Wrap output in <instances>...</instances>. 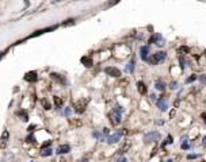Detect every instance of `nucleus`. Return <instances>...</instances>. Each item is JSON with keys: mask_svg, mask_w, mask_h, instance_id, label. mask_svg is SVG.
Returning a JSON list of instances; mask_svg holds the SVG:
<instances>
[{"mask_svg": "<svg viewBox=\"0 0 206 162\" xmlns=\"http://www.w3.org/2000/svg\"><path fill=\"white\" fill-rule=\"evenodd\" d=\"M149 43H154V45H157V46H163L164 45V38L160 34H154L149 38Z\"/></svg>", "mask_w": 206, "mask_h": 162, "instance_id": "5", "label": "nucleus"}, {"mask_svg": "<svg viewBox=\"0 0 206 162\" xmlns=\"http://www.w3.org/2000/svg\"><path fill=\"white\" fill-rule=\"evenodd\" d=\"M170 88H171V89H176V88H178V82H171Z\"/></svg>", "mask_w": 206, "mask_h": 162, "instance_id": "30", "label": "nucleus"}, {"mask_svg": "<svg viewBox=\"0 0 206 162\" xmlns=\"http://www.w3.org/2000/svg\"><path fill=\"white\" fill-rule=\"evenodd\" d=\"M137 89H138V92H140L141 94H145L146 93V85L142 82V81H138V82H137Z\"/></svg>", "mask_w": 206, "mask_h": 162, "instance_id": "15", "label": "nucleus"}, {"mask_svg": "<svg viewBox=\"0 0 206 162\" xmlns=\"http://www.w3.org/2000/svg\"><path fill=\"white\" fill-rule=\"evenodd\" d=\"M81 64H84L87 68H89V66H92V59L89 58V57H81Z\"/></svg>", "mask_w": 206, "mask_h": 162, "instance_id": "16", "label": "nucleus"}, {"mask_svg": "<svg viewBox=\"0 0 206 162\" xmlns=\"http://www.w3.org/2000/svg\"><path fill=\"white\" fill-rule=\"evenodd\" d=\"M202 145H203V146H206V136L203 138V140H202Z\"/></svg>", "mask_w": 206, "mask_h": 162, "instance_id": "35", "label": "nucleus"}, {"mask_svg": "<svg viewBox=\"0 0 206 162\" xmlns=\"http://www.w3.org/2000/svg\"><path fill=\"white\" fill-rule=\"evenodd\" d=\"M165 57H167V53H165V51H157V53H154L153 57L149 58L148 61L151 62L152 65H157V64H160V62L164 61Z\"/></svg>", "mask_w": 206, "mask_h": 162, "instance_id": "2", "label": "nucleus"}, {"mask_svg": "<svg viewBox=\"0 0 206 162\" xmlns=\"http://www.w3.org/2000/svg\"><path fill=\"white\" fill-rule=\"evenodd\" d=\"M64 115L65 116H69L70 115V108H65V110H64Z\"/></svg>", "mask_w": 206, "mask_h": 162, "instance_id": "27", "label": "nucleus"}, {"mask_svg": "<svg viewBox=\"0 0 206 162\" xmlns=\"http://www.w3.org/2000/svg\"><path fill=\"white\" fill-rule=\"evenodd\" d=\"M197 157H198V154H190V155L187 157V158H189V159H192V158H197Z\"/></svg>", "mask_w": 206, "mask_h": 162, "instance_id": "32", "label": "nucleus"}, {"mask_svg": "<svg viewBox=\"0 0 206 162\" xmlns=\"http://www.w3.org/2000/svg\"><path fill=\"white\" fill-rule=\"evenodd\" d=\"M195 78H197V77H195V76H191V77H189V78H187V82H191V81H194Z\"/></svg>", "mask_w": 206, "mask_h": 162, "instance_id": "33", "label": "nucleus"}, {"mask_svg": "<svg viewBox=\"0 0 206 162\" xmlns=\"http://www.w3.org/2000/svg\"><path fill=\"white\" fill-rule=\"evenodd\" d=\"M52 154H53V150H52L50 147H45L41 151V155L42 157H49V155H52Z\"/></svg>", "mask_w": 206, "mask_h": 162, "instance_id": "18", "label": "nucleus"}, {"mask_svg": "<svg viewBox=\"0 0 206 162\" xmlns=\"http://www.w3.org/2000/svg\"><path fill=\"white\" fill-rule=\"evenodd\" d=\"M201 80H202V82H206V76H201Z\"/></svg>", "mask_w": 206, "mask_h": 162, "instance_id": "34", "label": "nucleus"}, {"mask_svg": "<svg viewBox=\"0 0 206 162\" xmlns=\"http://www.w3.org/2000/svg\"><path fill=\"white\" fill-rule=\"evenodd\" d=\"M16 115L20 116L22 120H23V122H27V119H29V115H27V112H26V111H23V110L18 111V112H16Z\"/></svg>", "mask_w": 206, "mask_h": 162, "instance_id": "17", "label": "nucleus"}, {"mask_svg": "<svg viewBox=\"0 0 206 162\" xmlns=\"http://www.w3.org/2000/svg\"><path fill=\"white\" fill-rule=\"evenodd\" d=\"M125 132H126V131H125V130H122V131L114 132L113 135H108V136H107V142L110 143V145H113V143H117L119 139H121V136L125 134Z\"/></svg>", "mask_w": 206, "mask_h": 162, "instance_id": "3", "label": "nucleus"}, {"mask_svg": "<svg viewBox=\"0 0 206 162\" xmlns=\"http://www.w3.org/2000/svg\"><path fill=\"white\" fill-rule=\"evenodd\" d=\"M157 107H159V110L160 111H167V108H168V100L167 99H160V100H157Z\"/></svg>", "mask_w": 206, "mask_h": 162, "instance_id": "10", "label": "nucleus"}, {"mask_svg": "<svg viewBox=\"0 0 206 162\" xmlns=\"http://www.w3.org/2000/svg\"><path fill=\"white\" fill-rule=\"evenodd\" d=\"M24 80H26L27 82H35V81L38 80V76L35 72H29L24 74Z\"/></svg>", "mask_w": 206, "mask_h": 162, "instance_id": "9", "label": "nucleus"}, {"mask_svg": "<svg viewBox=\"0 0 206 162\" xmlns=\"http://www.w3.org/2000/svg\"><path fill=\"white\" fill-rule=\"evenodd\" d=\"M179 61H180V66L184 69V68H186V61H184V59L182 58V57H180V59H179Z\"/></svg>", "mask_w": 206, "mask_h": 162, "instance_id": "26", "label": "nucleus"}, {"mask_svg": "<svg viewBox=\"0 0 206 162\" xmlns=\"http://www.w3.org/2000/svg\"><path fill=\"white\" fill-rule=\"evenodd\" d=\"M170 143H172V136H171V135H168V136H167V139H165V142H163V146H165V145H170Z\"/></svg>", "mask_w": 206, "mask_h": 162, "instance_id": "24", "label": "nucleus"}, {"mask_svg": "<svg viewBox=\"0 0 206 162\" xmlns=\"http://www.w3.org/2000/svg\"><path fill=\"white\" fill-rule=\"evenodd\" d=\"M122 112H123V108H122V107H117L115 110L110 113V120H111V123H113L114 126H118V124L121 123Z\"/></svg>", "mask_w": 206, "mask_h": 162, "instance_id": "1", "label": "nucleus"}, {"mask_svg": "<svg viewBox=\"0 0 206 162\" xmlns=\"http://www.w3.org/2000/svg\"><path fill=\"white\" fill-rule=\"evenodd\" d=\"M52 78H54V80H57L58 82H61V84H67V80H65V77L64 76H61V74H58V73H52Z\"/></svg>", "mask_w": 206, "mask_h": 162, "instance_id": "13", "label": "nucleus"}, {"mask_svg": "<svg viewBox=\"0 0 206 162\" xmlns=\"http://www.w3.org/2000/svg\"><path fill=\"white\" fill-rule=\"evenodd\" d=\"M54 28H56V26H52V27H49V28H43V30H38V31H35L34 34H31V35H30V38H34V37H37V35H41V34H43V32L52 31V30H54Z\"/></svg>", "mask_w": 206, "mask_h": 162, "instance_id": "14", "label": "nucleus"}, {"mask_svg": "<svg viewBox=\"0 0 206 162\" xmlns=\"http://www.w3.org/2000/svg\"><path fill=\"white\" fill-rule=\"evenodd\" d=\"M92 135H94L95 138H98V139H99V140H105V134H103V132L95 131V132H94V134H92Z\"/></svg>", "mask_w": 206, "mask_h": 162, "instance_id": "20", "label": "nucleus"}, {"mask_svg": "<svg viewBox=\"0 0 206 162\" xmlns=\"http://www.w3.org/2000/svg\"><path fill=\"white\" fill-rule=\"evenodd\" d=\"M205 122H206V120H205Z\"/></svg>", "mask_w": 206, "mask_h": 162, "instance_id": "38", "label": "nucleus"}, {"mask_svg": "<svg viewBox=\"0 0 206 162\" xmlns=\"http://www.w3.org/2000/svg\"><path fill=\"white\" fill-rule=\"evenodd\" d=\"M42 105H43L45 110H50V103H49L46 99H42Z\"/></svg>", "mask_w": 206, "mask_h": 162, "instance_id": "23", "label": "nucleus"}, {"mask_svg": "<svg viewBox=\"0 0 206 162\" xmlns=\"http://www.w3.org/2000/svg\"><path fill=\"white\" fill-rule=\"evenodd\" d=\"M160 139V134L157 131H153V132H148V134L144 136V140H145L146 143L149 142H156V140Z\"/></svg>", "mask_w": 206, "mask_h": 162, "instance_id": "4", "label": "nucleus"}, {"mask_svg": "<svg viewBox=\"0 0 206 162\" xmlns=\"http://www.w3.org/2000/svg\"><path fill=\"white\" fill-rule=\"evenodd\" d=\"M69 151H70L69 145H61L57 148V154H67V153H69Z\"/></svg>", "mask_w": 206, "mask_h": 162, "instance_id": "12", "label": "nucleus"}, {"mask_svg": "<svg viewBox=\"0 0 206 162\" xmlns=\"http://www.w3.org/2000/svg\"><path fill=\"white\" fill-rule=\"evenodd\" d=\"M86 104H87V100H83V101H77L75 104V111L77 113H83L84 111H86Z\"/></svg>", "mask_w": 206, "mask_h": 162, "instance_id": "7", "label": "nucleus"}, {"mask_svg": "<svg viewBox=\"0 0 206 162\" xmlns=\"http://www.w3.org/2000/svg\"><path fill=\"white\" fill-rule=\"evenodd\" d=\"M126 70H127V72H130V73H132L133 70H134V59H132V61H130L129 64H127Z\"/></svg>", "mask_w": 206, "mask_h": 162, "instance_id": "22", "label": "nucleus"}, {"mask_svg": "<svg viewBox=\"0 0 206 162\" xmlns=\"http://www.w3.org/2000/svg\"><path fill=\"white\" fill-rule=\"evenodd\" d=\"M26 140H27V142H29V143H31V142H34V135H29V136H27L26 138Z\"/></svg>", "mask_w": 206, "mask_h": 162, "instance_id": "25", "label": "nucleus"}, {"mask_svg": "<svg viewBox=\"0 0 206 162\" xmlns=\"http://www.w3.org/2000/svg\"><path fill=\"white\" fill-rule=\"evenodd\" d=\"M154 86H156L157 91H164V88H165L164 82H161V81H157V82L154 84Z\"/></svg>", "mask_w": 206, "mask_h": 162, "instance_id": "21", "label": "nucleus"}, {"mask_svg": "<svg viewBox=\"0 0 206 162\" xmlns=\"http://www.w3.org/2000/svg\"><path fill=\"white\" fill-rule=\"evenodd\" d=\"M105 72H106V74L111 76V77H119V76H121V70L117 69V68H113V66L106 68Z\"/></svg>", "mask_w": 206, "mask_h": 162, "instance_id": "6", "label": "nucleus"}, {"mask_svg": "<svg viewBox=\"0 0 206 162\" xmlns=\"http://www.w3.org/2000/svg\"><path fill=\"white\" fill-rule=\"evenodd\" d=\"M129 146H130V145H129V143H126V146H123V147H122V148H121V153H125V151H126V150H127V148H129Z\"/></svg>", "mask_w": 206, "mask_h": 162, "instance_id": "29", "label": "nucleus"}, {"mask_svg": "<svg viewBox=\"0 0 206 162\" xmlns=\"http://www.w3.org/2000/svg\"><path fill=\"white\" fill-rule=\"evenodd\" d=\"M50 145H52V140H48V142H45V143H43V146H42V147L45 148V147H48V146H49V147H50Z\"/></svg>", "mask_w": 206, "mask_h": 162, "instance_id": "31", "label": "nucleus"}, {"mask_svg": "<svg viewBox=\"0 0 206 162\" xmlns=\"http://www.w3.org/2000/svg\"><path fill=\"white\" fill-rule=\"evenodd\" d=\"M79 162H88L87 159H81V161H79Z\"/></svg>", "mask_w": 206, "mask_h": 162, "instance_id": "37", "label": "nucleus"}, {"mask_svg": "<svg viewBox=\"0 0 206 162\" xmlns=\"http://www.w3.org/2000/svg\"><path fill=\"white\" fill-rule=\"evenodd\" d=\"M119 162H126V158H122V159H121V161H119Z\"/></svg>", "mask_w": 206, "mask_h": 162, "instance_id": "36", "label": "nucleus"}, {"mask_svg": "<svg viewBox=\"0 0 206 162\" xmlns=\"http://www.w3.org/2000/svg\"><path fill=\"white\" fill-rule=\"evenodd\" d=\"M8 136H10V132H8L7 130H5V131L2 134V139H0V140H2V142H0V147H2V148H4V147H5V145H7Z\"/></svg>", "mask_w": 206, "mask_h": 162, "instance_id": "11", "label": "nucleus"}, {"mask_svg": "<svg viewBox=\"0 0 206 162\" xmlns=\"http://www.w3.org/2000/svg\"><path fill=\"white\" fill-rule=\"evenodd\" d=\"M140 56H141V59L142 61H148L149 59V47L148 46H141L140 49Z\"/></svg>", "mask_w": 206, "mask_h": 162, "instance_id": "8", "label": "nucleus"}, {"mask_svg": "<svg viewBox=\"0 0 206 162\" xmlns=\"http://www.w3.org/2000/svg\"><path fill=\"white\" fill-rule=\"evenodd\" d=\"M183 140H184V143H182V148H186V150H187V148H189L190 146H189V145H187V143H186V138H184Z\"/></svg>", "mask_w": 206, "mask_h": 162, "instance_id": "28", "label": "nucleus"}, {"mask_svg": "<svg viewBox=\"0 0 206 162\" xmlns=\"http://www.w3.org/2000/svg\"><path fill=\"white\" fill-rule=\"evenodd\" d=\"M53 99H54V104H56L57 108H60V107L62 105V103H64V101H62V99H60L58 96H54Z\"/></svg>", "mask_w": 206, "mask_h": 162, "instance_id": "19", "label": "nucleus"}]
</instances>
